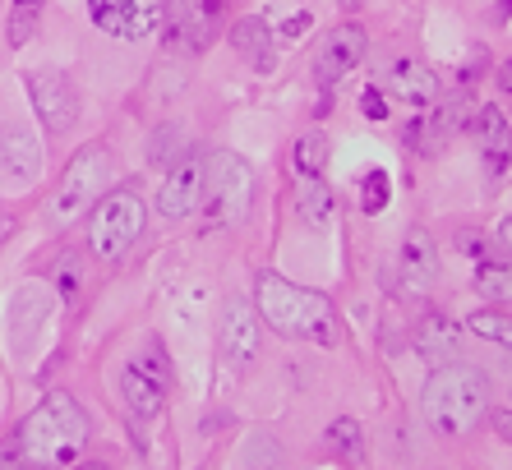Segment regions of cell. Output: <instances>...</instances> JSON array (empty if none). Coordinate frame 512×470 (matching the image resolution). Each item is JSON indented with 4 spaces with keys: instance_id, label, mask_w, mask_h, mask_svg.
Here are the masks:
<instances>
[{
    "instance_id": "obj_1",
    "label": "cell",
    "mask_w": 512,
    "mask_h": 470,
    "mask_svg": "<svg viewBox=\"0 0 512 470\" xmlns=\"http://www.w3.org/2000/svg\"><path fill=\"white\" fill-rule=\"evenodd\" d=\"M88 429V411L70 392H47V401L19 424V434L0 447V457L28 466H74L88 447Z\"/></svg>"
},
{
    "instance_id": "obj_2",
    "label": "cell",
    "mask_w": 512,
    "mask_h": 470,
    "mask_svg": "<svg viewBox=\"0 0 512 470\" xmlns=\"http://www.w3.org/2000/svg\"><path fill=\"white\" fill-rule=\"evenodd\" d=\"M259 318L273 332L291 341H337V309L323 291H305V286L286 282L277 272H263L259 277V300H254Z\"/></svg>"
},
{
    "instance_id": "obj_3",
    "label": "cell",
    "mask_w": 512,
    "mask_h": 470,
    "mask_svg": "<svg viewBox=\"0 0 512 470\" xmlns=\"http://www.w3.org/2000/svg\"><path fill=\"white\" fill-rule=\"evenodd\" d=\"M489 411V378L471 365H448L434 369V378L425 383V397H420V415L439 438H462L471 434Z\"/></svg>"
},
{
    "instance_id": "obj_4",
    "label": "cell",
    "mask_w": 512,
    "mask_h": 470,
    "mask_svg": "<svg viewBox=\"0 0 512 470\" xmlns=\"http://www.w3.org/2000/svg\"><path fill=\"white\" fill-rule=\"evenodd\" d=\"M143 222H148V208L143 199L134 194L130 185L125 189H111L102 199L93 203V217H88V249H93L102 263H120L139 245Z\"/></svg>"
},
{
    "instance_id": "obj_5",
    "label": "cell",
    "mask_w": 512,
    "mask_h": 470,
    "mask_svg": "<svg viewBox=\"0 0 512 470\" xmlns=\"http://www.w3.org/2000/svg\"><path fill=\"white\" fill-rule=\"evenodd\" d=\"M254 203V171L240 153L217 148L208 162H203V199L199 208H208V217L217 222H240Z\"/></svg>"
},
{
    "instance_id": "obj_6",
    "label": "cell",
    "mask_w": 512,
    "mask_h": 470,
    "mask_svg": "<svg viewBox=\"0 0 512 470\" xmlns=\"http://www.w3.org/2000/svg\"><path fill=\"white\" fill-rule=\"evenodd\" d=\"M107 185H111V153L102 148V143H88L84 153L65 166L56 199H51V217H56V226H70L74 217H84V212L107 194Z\"/></svg>"
},
{
    "instance_id": "obj_7",
    "label": "cell",
    "mask_w": 512,
    "mask_h": 470,
    "mask_svg": "<svg viewBox=\"0 0 512 470\" xmlns=\"http://www.w3.org/2000/svg\"><path fill=\"white\" fill-rule=\"evenodd\" d=\"M167 392H171V369H167L162 346H143L139 355H130V360L120 365V397H125V406H130L139 420L162 415Z\"/></svg>"
},
{
    "instance_id": "obj_8",
    "label": "cell",
    "mask_w": 512,
    "mask_h": 470,
    "mask_svg": "<svg viewBox=\"0 0 512 470\" xmlns=\"http://www.w3.org/2000/svg\"><path fill=\"white\" fill-rule=\"evenodd\" d=\"M162 24L185 51H208L227 24V0H162Z\"/></svg>"
},
{
    "instance_id": "obj_9",
    "label": "cell",
    "mask_w": 512,
    "mask_h": 470,
    "mask_svg": "<svg viewBox=\"0 0 512 470\" xmlns=\"http://www.w3.org/2000/svg\"><path fill=\"white\" fill-rule=\"evenodd\" d=\"M28 97H33L37 120L47 125V134H70L79 120V93L60 70H33L28 74Z\"/></svg>"
},
{
    "instance_id": "obj_10",
    "label": "cell",
    "mask_w": 512,
    "mask_h": 470,
    "mask_svg": "<svg viewBox=\"0 0 512 470\" xmlns=\"http://www.w3.org/2000/svg\"><path fill=\"white\" fill-rule=\"evenodd\" d=\"M88 19L107 37L139 42L162 28V0H88Z\"/></svg>"
},
{
    "instance_id": "obj_11",
    "label": "cell",
    "mask_w": 512,
    "mask_h": 470,
    "mask_svg": "<svg viewBox=\"0 0 512 470\" xmlns=\"http://www.w3.org/2000/svg\"><path fill=\"white\" fill-rule=\"evenodd\" d=\"M462 120H466V97H453V102L434 106L425 120H411L402 130V139H406V148H416V153L439 157L443 148H448V139L462 130Z\"/></svg>"
},
{
    "instance_id": "obj_12",
    "label": "cell",
    "mask_w": 512,
    "mask_h": 470,
    "mask_svg": "<svg viewBox=\"0 0 512 470\" xmlns=\"http://www.w3.org/2000/svg\"><path fill=\"white\" fill-rule=\"evenodd\" d=\"M360 60H365V33L356 24H342L323 37L319 56H314V74H319L323 88H333V83H342L346 74L356 70Z\"/></svg>"
},
{
    "instance_id": "obj_13",
    "label": "cell",
    "mask_w": 512,
    "mask_h": 470,
    "mask_svg": "<svg viewBox=\"0 0 512 470\" xmlns=\"http://www.w3.org/2000/svg\"><path fill=\"white\" fill-rule=\"evenodd\" d=\"M259 337H263L259 309L245 305V300H231L227 314H222V360L227 365H250L259 355Z\"/></svg>"
},
{
    "instance_id": "obj_14",
    "label": "cell",
    "mask_w": 512,
    "mask_h": 470,
    "mask_svg": "<svg viewBox=\"0 0 512 470\" xmlns=\"http://www.w3.org/2000/svg\"><path fill=\"white\" fill-rule=\"evenodd\" d=\"M203 199V162L199 157H180L167 171L162 189H157V212L162 217H190Z\"/></svg>"
},
{
    "instance_id": "obj_15",
    "label": "cell",
    "mask_w": 512,
    "mask_h": 470,
    "mask_svg": "<svg viewBox=\"0 0 512 470\" xmlns=\"http://www.w3.org/2000/svg\"><path fill=\"white\" fill-rule=\"evenodd\" d=\"M383 93L402 106H434L439 102V74L420 60H393L383 70Z\"/></svg>"
},
{
    "instance_id": "obj_16",
    "label": "cell",
    "mask_w": 512,
    "mask_h": 470,
    "mask_svg": "<svg viewBox=\"0 0 512 470\" xmlns=\"http://www.w3.org/2000/svg\"><path fill=\"white\" fill-rule=\"evenodd\" d=\"M47 305H51V295H47V286L42 282H28V286L14 291L10 318H5L14 351H28V346L37 341V332H42V323H47Z\"/></svg>"
},
{
    "instance_id": "obj_17",
    "label": "cell",
    "mask_w": 512,
    "mask_h": 470,
    "mask_svg": "<svg viewBox=\"0 0 512 470\" xmlns=\"http://www.w3.org/2000/svg\"><path fill=\"white\" fill-rule=\"evenodd\" d=\"M231 47L240 51V56L250 60L254 70H273V28H268V19H259V14H250V19H240L236 28H231Z\"/></svg>"
},
{
    "instance_id": "obj_18",
    "label": "cell",
    "mask_w": 512,
    "mask_h": 470,
    "mask_svg": "<svg viewBox=\"0 0 512 470\" xmlns=\"http://www.w3.org/2000/svg\"><path fill=\"white\" fill-rule=\"evenodd\" d=\"M434 272H439L434 240H429L425 231H411V235H406V249H402V282L411 286V291H429Z\"/></svg>"
},
{
    "instance_id": "obj_19",
    "label": "cell",
    "mask_w": 512,
    "mask_h": 470,
    "mask_svg": "<svg viewBox=\"0 0 512 470\" xmlns=\"http://www.w3.org/2000/svg\"><path fill=\"white\" fill-rule=\"evenodd\" d=\"M457 323L453 318H443V314H429V318H420V328H416V346H420V355H429V360H453L457 355Z\"/></svg>"
},
{
    "instance_id": "obj_20",
    "label": "cell",
    "mask_w": 512,
    "mask_h": 470,
    "mask_svg": "<svg viewBox=\"0 0 512 470\" xmlns=\"http://www.w3.org/2000/svg\"><path fill=\"white\" fill-rule=\"evenodd\" d=\"M476 134H480V143H485L489 162H494V176H503V166H508V120H503L499 106H480Z\"/></svg>"
},
{
    "instance_id": "obj_21",
    "label": "cell",
    "mask_w": 512,
    "mask_h": 470,
    "mask_svg": "<svg viewBox=\"0 0 512 470\" xmlns=\"http://www.w3.org/2000/svg\"><path fill=\"white\" fill-rule=\"evenodd\" d=\"M300 222L305 226H328L333 222V189L323 185V176H300Z\"/></svg>"
},
{
    "instance_id": "obj_22",
    "label": "cell",
    "mask_w": 512,
    "mask_h": 470,
    "mask_svg": "<svg viewBox=\"0 0 512 470\" xmlns=\"http://www.w3.org/2000/svg\"><path fill=\"white\" fill-rule=\"evenodd\" d=\"M291 162H296V176H323V166H328V139H323V134H300L296 148H291Z\"/></svg>"
},
{
    "instance_id": "obj_23",
    "label": "cell",
    "mask_w": 512,
    "mask_h": 470,
    "mask_svg": "<svg viewBox=\"0 0 512 470\" xmlns=\"http://www.w3.org/2000/svg\"><path fill=\"white\" fill-rule=\"evenodd\" d=\"M476 291L485 295V300H494V305H503V300L512 295V272H508V263H480Z\"/></svg>"
},
{
    "instance_id": "obj_24",
    "label": "cell",
    "mask_w": 512,
    "mask_h": 470,
    "mask_svg": "<svg viewBox=\"0 0 512 470\" xmlns=\"http://www.w3.org/2000/svg\"><path fill=\"white\" fill-rule=\"evenodd\" d=\"M466 328L476 332V337L494 341V346H508L512 341V328H508V314H503V309H480V314L466 318Z\"/></svg>"
},
{
    "instance_id": "obj_25",
    "label": "cell",
    "mask_w": 512,
    "mask_h": 470,
    "mask_svg": "<svg viewBox=\"0 0 512 470\" xmlns=\"http://www.w3.org/2000/svg\"><path fill=\"white\" fill-rule=\"evenodd\" d=\"M47 10V0H14V14H10V47H24L28 37L37 28V14Z\"/></svg>"
},
{
    "instance_id": "obj_26",
    "label": "cell",
    "mask_w": 512,
    "mask_h": 470,
    "mask_svg": "<svg viewBox=\"0 0 512 470\" xmlns=\"http://www.w3.org/2000/svg\"><path fill=\"white\" fill-rule=\"evenodd\" d=\"M393 203V180H388V171H370V176L360 180V208L370 212H383Z\"/></svg>"
},
{
    "instance_id": "obj_27",
    "label": "cell",
    "mask_w": 512,
    "mask_h": 470,
    "mask_svg": "<svg viewBox=\"0 0 512 470\" xmlns=\"http://www.w3.org/2000/svg\"><path fill=\"white\" fill-rule=\"evenodd\" d=\"M328 443H333L337 452H346L351 461H360V424L356 420H337L333 429H328Z\"/></svg>"
},
{
    "instance_id": "obj_28",
    "label": "cell",
    "mask_w": 512,
    "mask_h": 470,
    "mask_svg": "<svg viewBox=\"0 0 512 470\" xmlns=\"http://www.w3.org/2000/svg\"><path fill=\"white\" fill-rule=\"evenodd\" d=\"M180 143H185V134H180V125H167V130H157L153 143H148V157H153L157 166H167L171 153H176Z\"/></svg>"
},
{
    "instance_id": "obj_29",
    "label": "cell",
    "mask_w": 512,
    "mask_h": 470,
    "mask_svg": "<svg viewBox=\"0 0 512 470\" xmlns=\"http://www.w3.org/2000/svg\"><path fill=\"white\" fill-rule=\"evenodd\" d=\"M79 282H84V277H79V272H74V254H65V259H60V272H56V286H60V295H65V300H79Z\"/></svg>"
},
{
    "instance_id": "obj_30",
    "label": "cell",
    "mask_w": 512,
    "mask_h": 470,
    "mask_svg": "<svg viewBox=\"0 0 512 470\" xmlns=\"http://www.w3.org/2000/svg\"><path fill=\"white\" fill-rule=\"evenodd\" d=\"M360 111H365L370 120H383V116H388V102L379 97V88H365V93H360Z\"/></svg>"
},
{
    "instance_id": "obj_31",
    "label": "cell",
    "mask_w": 512,
    "mask_h": 470,
    "mask_svg": "<svg viewBox=\"0 0 512 470\" xmlns=\"http://www.w3.org/2000/svg\"><path fill=\"white\" fill-rule=\"evenodd\" d=\"M485 51H471V56H466V70H462V83H471V79H476V74L480 70H485Z\"/></svg>"
},
{
    "instance_id": "obj_32",
    "label": "cell",
    "mask_w": 512,
    "mask_h": 470,
    "mask_svg": "<svg viewBox=\"0 0 512 470\" xmlns=\"http://www.w3.org/2000/svg\"><path fill=\"white\" fill-rule=\"evenodd\" d=\"M337 5H342V10H360V5H365V0H337Z\"/></svg>"
}]
</instances>
